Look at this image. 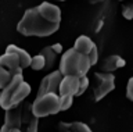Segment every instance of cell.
Here are the masks:
<instances>
[{"label": "cell", "instance_id": "obj_1", "mask_svg": "<svg viewBox=\"0 0 133 132\" xmlns=\"http://www.w3.org/2000/svg\"><path fill=\"white\" fill-rule=\"evenodd\" d=\"M60 22V7L49 2H44L25 11L24 17L19 20L18 25H17V31L24 36L46 38L58 31Z\"/></svg>", "mask_w": 133, "mask_h": 132}, {"label": "cell", "instance_id": "obj_2", "mask_svg": "<svg viewBox=\"0 0 133 132\" xmlns=\"http://www.w3.org/2000/svg\"><path fill=\"white\" fill-rule=\"evenodd\" d=\"M29 93H31L29 84L24 81L22 74H17L0 92V107L8 110L14 106H18L24 99L28 97Z\"/></svg>", "mask_w": 133, "mask_h": 132}, {"label": "cell", "instance_id": "obj_3", "mask_svg": "<svg viewBox=\"0 0 133 132\" xmlns=\"http://www.w3.org/2000/svg\"><path fill=\"white\" fill-rule=\"evenodd\" d=\"M91 67L87 54L78 52L76 49H68L62 53L60 60V72L62 75H76L82 77L89 72Z\"/></svg>", "mask_w": 133, "mask_h": 132}, {"label": "cell", "instance_id": "obj_4", "mask_svg": "<svg viewBox=\"0 0 133 132\" xmlns=\"http://www.w3.org/2000/svg\"><path fill=\"white\" fill-rule=\"evenodd\" d=\"M31 111L35 117H47V115L57 114L60 110V96L58 93L49 92L36 96L35 102L31 104Z\"/></svg>", "mask_w": 133, "mask_h": 132}, {"label": "cell", "instance_id": "obj_5", "mask_svg": "<svg viewBox=\"0 0 133 132\" xmlns=\"http://www.w3.org/2000/svg\"><path fill=\"white\" fill-rule=\"evenodd\" d=\"M96 86H94V100H101L103 97H105L110 92H112L115 88V77L111 72L101 71V72H96Z\"/></svg>", "mask_w": 133, "mask_h": 132}, {"label": "cell", "instance_id": "obj_6", "mask_svg": "<svg viewBox=\"0 0 133 132\" xmlns=\"http://www.w3.org/2000/svg\"><path fill=\"white\" fill-rule=\"evenodd\" d=\"M22 125V107L19 104L6 110V118L2 127V132H18Z\"/></svg>", "mask_w": 133, "mask_h": 132}, {"label": "cell", "instance_id": "obj_7", "mask_svg": "<svg viewBox=\"0 0 133 132\" xmlns=\"http://www.w3.org/2000/svg\"><path fill=\"white\" fill-rule=\"evenodd\" d=\"M61 78H62V74L60 72V70L47 74V75H46L43 79H42V82H40L37 96H39V95H43V93H49V92L57 93V92H58V85H60Z\"/></svg>", "mask_w": 133, "mask_h": 132}, {"label": "cell", "instance_id": "obj_8", "mask_svg": "<svg viewBox=\"0 0 133 132\" xmlns=\"http://www.w3.org/2000/svg\"><path fill=\"white\" fill-rule=\"evenodd\" d=\"M0 65L7 68L12 74V77L17 75V74H22V67H21L19 57L14 52L6 50V53L3 56H0Z\"/></svg>", "mask_w": 133, "mask_h": 132}, {"label": "cell", "instance_id": "obj_9", "mask_svg": "<svg viewBox=\"0 0 133 132\" xmlns=\"http://www.w3.org/2000/svg\"><path fill=\"white\" fill-rule=\"evenodd\" d=\"M79 89V77L76 75H62L58 85V95H71L76 96Z\"/></svg>", "mask_w": 133, "mask_h": 132}, {"label": "cell", "instance_id": "obj_10", "mask_svg": "<svg viewBox=\"0 0 133 132\" xmlns=\"http://www.w3.org/2000/svg\"><path fill=\"white\" fill-rule=\"evenodd\" d=\"M6 50L14 52L15 54L19 57L21 67H22V70L29 67V64H31V59H32V57L29 56V53H28V52H25L24 49H21V47H18V46H15V45H8V46L6 47Z\"/></svg>", "mask_w": 133, "mask_h": 132}, {"label": "cell", "instance_id": "obj_11", "mask_svg": "<svg viewBox=\"0 0 133 132\" xmlns=\"http://www.w3.org/2000/svg\"><path fill=\"white\" fill-rule=\"evenodd\" d=\"M93 46H94V43L91 42V39L89 38V36L82 35L75 40L74 49H76V50L81 52V53H85V54H89V52L93 49Z\"/></svg>", "mask_w": 133, "mask_h": 132}, {"label": "cell", "instance_id": "obj_12", "mask_svg": "<svg viewBox=\"0 0 133 132\" xmlns=\"http://www.w3.org/2000/svg\"><path fill=\"white\" fill-rule=\"evenodd\" d=\"M123 65H125L123 59H121L119 56H110V57H107L105 61L103 63V71L112 72L114 70L119 68V67H123Z\"/></svg>", "mask_w": 133, "mask_h": 132}, {"label": "cell", "instance_id": "obj_13", "mask_svg": "<svg viewBox=\"0 0 133 132\" xmlns=\"http://www.w3.org/2000/svg\"><path fill=\"white\" fill-rule=\"evenodd\" d=\"M61 131H74V132H90V128L89 125H86L85 122H79V121H75V122H60L58 125Z\"/></svg>", "mask_w": 133, "mask_h": 132}, {"label": "cell", "instance_id": "obj_14", "mask_svg": "<svg viewBox=\"0 0 133 132\" xmlns=\"http://www.w3.org/2000/svg\"><path fill=\"white\" fill-rule=\"evenodd\" d=\"M40 54L44 57V70H51L54 63H56L57 53L51 49V46H49V47H44L43 50L40 52Z\"/></svg>", "mask_w": 133, "mask_h": 132}, {"label": "cell", "instance_id": "obj_15", "mask_svg": "<svg viewBox=\"0 0 133 132\" xmlns=\"http://www.w3.org/2000/svg\"><path fill=\"white\" fill-rule=\"evenodd\" d=\"M29 67L32 70H35V71H40V70L44 68V57L40 54H37L35 57H32L31 59V64H29Z\"/></svg>", "mask_w": 133, "mask_h": 132}, {"label": "cell", "instance_id": "obj_16", "mask_svg": "<svg viewBox=\"0 0 133 132\" xmlns=\"http://www.w3.org/2000/svg\"><path fill=\"white\" fill-rule=\"evenodd\" d=\"M11 78H12V74L7 68H4L3 65H0V89H3L11 81Z\"/></svg>", "mask_w": 133, "mask_h": 132}, {"label": "cell", "instance_id": "obj_17", "mask_svg": "<svg viewBox=\"0 0 133 132\" xmlns=\"http://www.w3.org/2000/svg\"><path fill=\"white\" fill-rule=\"evenodd\" d=\"M60 96V110H68L72 106L74 96L71 95H58Z\"/></svg>", "mask_w": 133, "mask_h": 132}, {"label": "cell", "instance_id": "obj_18", "mask_svg": "<svg viewBox=\"0 0 133 132\" xmlns=\"http://www.w3.org/2000/svg\"><path fill=\"white\" fill-rule=\"evenodd\" d=\"M87 86H89V78H87L86 75L79 77V89H78V95H76V96H81V95L87 89Z\"/></svg>", "mask_w": 133, "mask_h": 132}, {"label": "cell", "instance_id": "obj_19", "mask_svg": "<svg viewBox=\"0 0 133 132\" xmlns=\"http://www.w3.org/2000/svg\"><path fill=\"white\" fill-rule=\"evenodd\" d=\"M122 14H123V17L126 20H132V17H133V7L132 6H125Z\"/></svg>", "mask_w": 133, "mask_h": 132}, {"label": "cell", "instance_id": "obj_20", "mask_svg": "<svg viewBox=\"0 0 133 132\" xmlns=\"http://www.w3.org/2000/svg\"><path fill=\"white\" fill-rule=\"evenodd\" d=\"M132 86H133V79L130 78L128 82V88H126V96L129 100H133V89H132Z\"/></svg>", "mask_w": 133, "mask_h": 132}, {"label": "cell", "instance_id": "obj_21", "mask_svg": "<svg viewBox=\"0 0 133 132\" xmlns=\"http://www.w3.org/2000/svg\"><path fill=\"white\" fill-rule=\"evenodd\" d=\"M51 49H53V50L57 53V54H58V53H61V52H62V46H61L60 43H56V45H53V46H51Z\"/></svg>", "mask_w": 133, "mask_h": 132}, {"label": "cell", "instance_id": "obj_22", "mask_svg": "<svg viewBox=\"0 0 133 132\" xmlns=\"http://www.w3.org/2000/svg\"><path fill=\"white\" fill-rule=\"evenodd\" d=\"M61 2H64V0H61Z\"/></svg>", "mask_w": 133, "mask_h": 132}]
</instances>
